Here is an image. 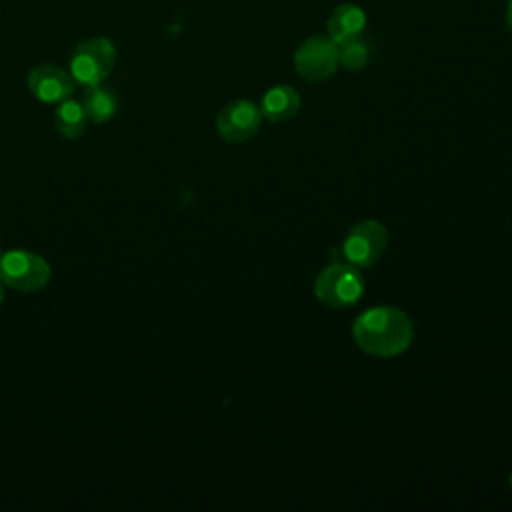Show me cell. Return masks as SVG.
<instances>
[{
    "instance_id": "6da1fadb",
    "label": "cell",
    "mask_w": 512,
    "mask_h": 512,
    "mask_svg": "<svg viewBox=\"0 0 512 512\" xmlns=\"http://www.w3.org/2000/svg\"><path fill=\"white\" fill-rule=\"evenodd\" d=\"M354 342L370 356L392 358L402 354L412 342V324L408 316L390 306H378L362 312L352 326Z\"/></svg>"
},
{
    "instance_id": "7a4b0ae2",
    "label": "cell",
    "mask_w": 512,
    "mask_h": 512,
    "mask_svg": "<svg viewBox=\"0 0 512 512\" xmlns=\"http://www.w3.org/2000/svg\"><path fill=\"white\" fill-rule=\"evenodd\" d=\"M364 280L356 266L348 262H332L314 280L316 298L330 308H346L358 302Z\"/></svg>"
},
{
    "instance_id": "3957f363",
    "label": "cell",
    "mask_w": 512,
    "mask_h": 512,
    "mask_svg": "<svg viewBox=\"0 0 512 512\" xmlns=\"http://www.w3.org/2000/svg\"><path fill=\"white\" fill-rule=\"evenodd\" d=\"M50 264L28 250H10L0 256V280L20 292L42 290L50 282Z\"/></svg>"
},
{
    "instance_id": "277c9868",
    "label": "cell",
    "mask_w": 512,
    "mask_h": 512,
    "mask_svg": "<svg viewBox=\"0 0 512 512\" xmlns=\"http://www.w3.org/2000/svg\"><path fill=\"white\" fill-rule=\"evenodd\" d=\"M116 60V48L108 38H90L80 42L70 58V76L82 86H94L106 80Z\"/></svg>"
},
{
    "instance_id": "5b68a950",
    "label": "cell",
    "mask_w": 512,
    "mask_h": 512,
    "mask_svg": "<svg viewBox=\"0 0 512 512\" xmlns=\"http://www.w3.org/2000/svg\"><path fill=\"white\" fill-rule=\"evenodd\" d=\"M388 242L386 228L376 220H364L354 224L342 244L344 262L356 268H368L378 262Z\"/></svg>"
},
{
    "instance_id": "8992f818",
    "label": "cell",
    "mask_w": 512,
    "mask_h": 512,
    "mask_svg": "<svg viewBox=\"0 0 512 512\" xmlns=\"http://www.w3.org/2000/svg\"><path fill=\"white\" fill-rule=\"evenodd\" d=\"M338 64V44L328 36H314L304 40L294 54V68L308 82H322L330 78Z\"/></svg>"
},
{
    "instance_id": "52a82bcc",
    "label": "cell",
    "mask_w": 512,
    "mask_h": 512,
    "mask_svg": "<svg viewBox=\"0 0 512 512\" xmlns=\"http://www.w3.org/2000/svg\"><path fill=\"white\" fill-rule=\"evenodd\" d=\"M260 120L262 112L256 104L250 100H234L220 110L216 130L226 142L240 144L258 132Z\"/></svg>"
},
{
    "instance_id": "ba28073f",
    "label": "cell",
    "mask_w": 512,
    "mask_h": 512,
    "mask_svg": "<svg viewBox=\"0 0 512 512\" xmlns=\"http://www.w3.org/2000/svg\"><path fill=\"white\" fill-rule=\"evenodd\" d=\"M28 88L32 96H36L40 102L54 104L66 100L72 94L74 78L70 76V72L54 64H42L30 70Z\"/></svg>"
},
{
    "instance_id": "9c48e42d",
    "label": "cell",
    "mask_w": 512,
    "mask_h": 512,
    "mask_svg": "<svg viewBox=\"0 0 512 512\" xmlns=\"http://www.w3.org/2000/svg\"><path fill=\"white\" fill-rule=\"evenodd\" d=\"M366 14L356 4H340L328 18V38L336 44H344L362 34Z\"/></svg>"
},
{
    "instance_id": "30bf717a",
    "label": "cell",
    "mask_w": 512,
    "mask_h": 512,
    "mask_svg": "<svg viewBox=\"0 0 512 512\" xmlns=\"http://www.w3.org/2000/svg\"><path fill=\"white\" fill-rule=\"evenodd\" d=\"M298 108H300V96L292 86H286V84L270 88L262 96V104H260L262 116L272 122H282L292 118L298 112Z\"/></svg>"
},
{
    "instance_id": "8fae6325",
    "label": "cell",
    "mask_w": 512,
    "mask_h": 512,
    "mask_svg": "<svg viewBox=\"0 0 512 512\" xmlns=\"http://www.w3.org/2000/svg\"><path fill=\"white\" fill-rule=\"evenodd\" d=\"M82 108L88 116V120L92 122H108L116 110H118V98L112 90L94 84V86H86V92L82 96Z\"/></svg>"
},
{
    "instance_id": "7c38bea8",
    "label": "cell",
    "mask_w": 512,
    "mask_h": 512,
    "mask_svg": "<svg viewBox=\"0 0 512 512\" xmlns=\"http://www.w3.org/2000/svg\"><path fill=\"white\" fill-rule=\"evenodd\" d=\"M86 122H88V116L82 108V102L72 98L58 102V108L54 112V126L60 136L68 140L80 138L86 132Z\"/></svg>"
},
{
    "instance_id": "4fadbf2b",
    "label": "cell",
    "mask_w": 512,
    "mask_h": 512,
    "mask_svg": "<svg viewBox=\"0 0 512 512\" xmlns=\"http://www.w3.org/2000/svg\"><path fill=\"white\" fill-rule=\"evenodd\" d=\"M338 54L340 64H344L348 70H362L368 64L370 48L360 36H356L344 44H338Z\"/></svg>"
},
{
    "instance_id": "5bb4252c",
    "label": "cell",
    "mask_w": 512,
    "mask_h": 512,
    "mask_svg": "<svg viewBox=\"0 0 512 512\" xmlns=\"http://www.w3.org/2000/svg\"><path fill=\"white\" fill-rule=\"evenodd\" d=\"M506 22H508V28L512 32V0L508 2V8H506Z\"/></svg>"
},
{
    "instance_id": "9a60e30c",
    "label": "cell",
    "mask_w": 512,
    "mask_h": 512,
    "mask_svg": "<svg viewBox=\"0 0 512 512\" xmlns=\"http://www.w3.org/2000/svg\"><path fill=\"white\" fill-rule=\"evenodd\" d=\"M2 286H4V282L0 280V304H2V300H4V288H2Z\"/></svg>"
},
{
    "instance_id": "2e32d148",
    "label": "cell",
    "mask_w": 512,
    "mask_h": 512,
    "mask_svg": "<svg viewBox=\"0 0 512 512\" xmlns=\"http://www.w3.org/2000/svg\"><path fill=\"white\" fill-rule=\"evenodd\" d=\"M0 256H2V252H0Z\"/></svg>"
}]
</instances>
